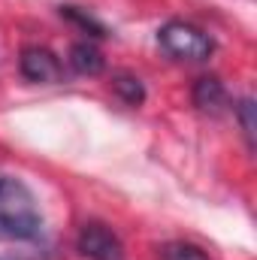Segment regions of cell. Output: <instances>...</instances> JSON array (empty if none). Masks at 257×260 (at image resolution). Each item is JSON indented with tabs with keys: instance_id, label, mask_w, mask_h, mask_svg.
I'll list each match as a JSON object with an SVG mask.
<instances>
[{
	"instance_id": "cell-1",
	"label": "cell",
	"mask_w": 257,
	"mask_h": 260,
	"mask_svg": "<svg viewBox=\"0 0 257 260\" xmlns=\"http://www.w3.org/2000/svg\"><path fill=\"white\" fill-rule=\"evenodd\" d=\"M43 230V215L30 188L12 176H0V242L37 239Z\"/></svg>"
},
{
	"instance_id": "cell-2",
	"label": "cell",
	"mask_w": 257,
	"mask_h": 260,
	"mask_svg": "<svg viewBox=\"0 0 257 260\" xmlns=\"http://www.w3.org/2000/svg\"><path fill=\"white\" fill-rule=\"evenodd\" d=\"M157 46L176 61H206L215 52V40L188 21H167L157 30Z\"/></svg>"
},
{
	"instance_id": "cell-3",
	"label": "cell",
	"mask_w": 257,
	"mask_h": 260,
	"mask_svg": "<svg viewBox=\"0 0 257 260\" xmlns=\"http://www.w3.org/2000/svg\"><path fill=\"white\" fill-rule=\"evenodd\" d=\"M76 248L79 254L88 260H124V248H121V239L100 221H91L79 230V239H76Z\"/></svg>"
},
{
	"instance_id": "cell-4",
	"label": "cell",
	"mask_w": 257,
	"mask_h": 260,
	"mask_svg": "<svg viewBox=\"0 0 257 260\" xmlns=\"http://www.w3.org/2000/svg\"><path fill=\"white\" fill-rule=\"evenodd\" d=\"M18 70L27 82H58L61 79V61L43 46H27L21 52Z\"/></svg>"
},
{
	"instance_id": "cell-5",
	"label": "cell",
	"mask_w": 257,
	"mask_h": 260,
	"mask_svg": "<svg viewBox=\"0 0 257 260\" xmlns=\"http://www.w3.org/2000/svg\"><path fill=\"white\" fill-rule=\"evenodd\" d=\"M70 67L79 73V76H97V73H103V67H106V58H103V52L94 46V43H76L73 49H70Z\"/></svg>"
},
{
	"instance_id": "cell-6",
	"label": "cell",
	"mask_w": 257,
	"mask_h": 260,
	"mask_svg": "<svg viewBox=\"0 0 257 260\" xmlns=\"http://www.w3.org/2000/svg\"><path fill=\"white\" fill-rule=\"evenodd\" d=\"M194 103L200 109H206V112H218L227 103V91H224V85L215 76H203L194 85Z\"/></svg>"
},
{
	"instance_id": "cell-7",
	"label": "cell",
	"mask_w": 257,
	"mask_h": 260,
	"mask_svg": "<svg viewBox=\"0 0 257 260\" xmlns=\"http://www.w3.org/2000/svg\"><path fill=\"white\" fill-rule=\"evenodd\" d=\"M112 91H115L127 106H139V103L145 100L142 82H139L136 76H130V73H115V76H112Z\"/></svg>"
},
{
	"instance_id": "cell-8",
	"label": "cell",
	"mask_w": 257,
	"mask_h": 260,
	"mask_svg": "<svg viewBox=\"0 0 257 260\" xmlns=\"http://www.w3.org/2000/svg\"><path fill=\"white\" fill-rule=\"evenodd\" d=\"M61 15L70 18V21H76L85 34H91V37H106V27L97 21V18H91L88 12H82L79 6H61Z\"/></svg>"
},
{
	"instance_id": "cell-9",
	"label": "cell",
	"mask_w": 257,
	"mask_h": 260,
	"mask_svg": "<svg viewBox=\"0 0 257 260\" xmlns=\"http://www.w3.org/2000/svg\"><path fill=\"white\" fill-rule=\"evenodd\" d=\"M160 257L164 260H209V254L200 245H191V242H170V245H164Z\"/></svg>"
},
{
	"instance_id": "cell-10",
	"label": "cell",
	"mask_w": 257,
	"mask_h": 260,
	"mask_svg": "<svg viewBox=\"0 0 257 260\" xmlns=\"http://www.w3.org/2000/svg\"><path fill=\"white\" fill-rule=\"evenodd\" d=\"M236 112H239L242 127H245V136H248V142H251V139H254V103H251V100H242V103L236 106Z\"/></svg>"
}]
</instances>
